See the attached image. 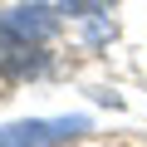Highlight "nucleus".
Wrapping results in <instances>:
<instances>
[{"mask_svg":"<svg viewBox=\"0 0 147 147\" xmlns=\"http://www.w3.org/2000/svg\"><path fill=\"white\" fill-rule=\"evenodd\" d=\"M69 147H147V137H84V142H69Z\"/></svg>","mask_w":147,"mask_h":147,"instance_id":"f257e3e1","label":"nucleus"}]
</instances>
